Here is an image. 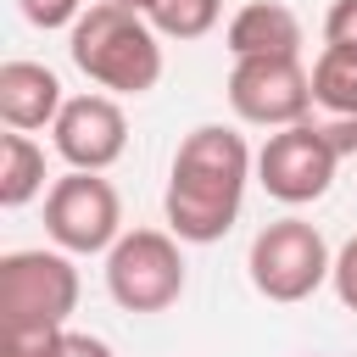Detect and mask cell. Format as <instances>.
<instances>
[{"label": "cell", "mask_w": 357, "mask_h": 357, "mask_svg": "<svg viewBox=\"0 0 357 357\" xmlns=\"http://www.w3.org/2000/svg\"><path fill=\"white\" fill-rule=\"evenodd\" d=\"M67 329H0V357H56Z\"/></svg>", "instance_id": "9a60e30c"}, {"label": "cell", "mask_w": 357, "mask_h": 357, "mask_svg": "<svg viewBox=\"0 0 357 357\" xmlns=\"http://www.w3.org/2000/svg\"><path fill=\"white\" fill-rule=\"evenodd\" d=\"M106 290L123 312H167L184 296V257L178 234L162 229H128L106 251Z\"/></svg>", "instance_id": "5b68a950"}, {"label": "cell", "mask_w": 357, "mask_h": 357, "mask_svg": "<svg viewBox=\"0 0 357 357\" xmlns=\"http://www.w3.org/2000/svg\"><path fill=\"white\" fill-rule=\"evenodd\" d=\"M229 106L240 123L290 128L312 117V73L301 56H245L229 73Z\"/></svg>", "instance_id": "52a82bcc"}, {"label": "cell", "mask_w": 357, "mask_h": 357, "mask_svg": "<svg viewBox=\"0 0 357 357\" xmlns=\"http://www.w3.org/2000/svg\"><path fill=\"white\" fill-rule=\"evenodd\" d=\"M335 167H340V151L318 134V123H290V128H273L268 145L257 151V184L284 201V206H307L318 201L329 184H335Z\"/></svg>", "instance_id": "ba28073f"}, {"label": "cell", "mask_w": 357, "mask_h": 357, "mask_svg": "<svg viewBox=\"0 0 357 357\" xmlns=\"http://www.w3.org/2000/svg\"><path fill=\"white\" fill-rule=\"evenodd\" d=\"M50 139H56V156L67 167H84V173H106L123 151H128V117L112 95H73L56 123H50Z\"/></svg>", "instance_id": "9c48e42d"}, {"label": "cell", "mask_w": 357, "mask_h": 357, "mask_svg": "<svg viewBox=\"0 0 357 357\" xmlns=\"http://www.w3.org/2000/svg\"><path fill=\"white\" fill-rule=\"evenodd\" d=\"M78 307L73 251H6L0 257V329H67Z\"/></svg>", "instance_id": "3957f363"}, {"label": "cell", "mask_w": 357, "mask_h": 357, "mask_svg": "<svg viewBox=\"0 0 357 357\" xmlns=\"http://www.w3.org/2000/svg\"><path fill=\"white\" fill-rule=\"evenodd\" d=\"M22 6V17L33 22V28H73L78 17H84V0H17Z\"/></svg>", "instance_id": "2e32d148"}, {"label": "cell", "mask_w": 357, "mask_h": 357, "mask_svg": "<svg viewBox=\"0 0 357 357\" xmlns=\"http://www.w3.org/2000/svg\"><path fill=\"white\" fill-rule=\"evenodd\" d=\"M45 234L73 251V257H95V251H112L117 234H123V201L117 190L100 178V173H61L50 190H45Z\"/></svg>", "instance_id": "8992f818"}, {"label": "cell", "mask_w": 357, "mask_h": 357, "mask_svg": "<svg viewBox=\"0 0 357 357\" xmlns=\"http://www.w3.org/2000/svg\"><path fill=\"white\" fill-rule=\"evenodd\" d=\"M223 39H229L234 61H245V56H301V17L279 0H251L229 17Z\"/></svg>", "instance_id": "8fae6325"}, {"label": "cell", "mask_w": 357, "mask_h": 357, "mask_svg": "<svg viewBox=\"0 0 357 357\" xmlns=\"http://www.w3.org/2000/svg\"><path fill=\"white\" fill-rule=\"evenodd\" d=\"M117 6H128V11H145V17H151V6H156V0H117Z\"/></svg>", "instance_id": "44dd1931"}, {"label": "cell", "mask_w": 357, "mask_h": 357, "mask_svg": "<svg viewBox=\"0 0 357 357\" xmlns=\"http://www.w3.org/2000/svg\"><path fill=\"white\" fill-rule=\"evenodd\" d=\"M56 357H117L100 335H84V329H67L61 335V346H56Z\"/></svg>", "instance_id": "ffe728a7"}, {"label": "cell", "mask_w": 357, "mask_h": 357, "mask_svg": "<svg viewBox=\"0 0 357 357\" xmlns=\"http://www.w3.org/2000/svg\"><path fill=\"white\" fill-rule=\"evenodd\" d=\"M324 39H329V45H357V0H335V6H329Z\"/></svg>", "instance_id": "ac0fdd59"}, {"label": "cell", "mask_w": 357, "mask_h": 357, "mask_svg": "<svg viewBox=\"0 0 357 357\" xmlns=\"http://www.w3.org/2000/svg\"><path fill=\"white\" fill-rule=\"evenodd\" d=\"M329 284H335V296H340V307H351L357 312V234L335 251V268H329Z\"/></svg>", "instance_id": "e0dca14e"}, {"label": "cell", "mask_w": 357, "mask_h": 357, "mask_svg": "<svg viewBox=\"0 0 357 357\" xmlns=\"http://www.w3.org/2000/svg\"><path fill=\"white\" fill-rule=\"evenodd\" d=\"M312 123H318V134H324L340 156H351V151H357V117H329V112H312Z\"/></svg>", "instance_id": "d6986e66"}, {"label": "cell", "mask_w": 357, "mask_h": 357, "mask_svg": "<svg viewBox=\"0 0 357 357\" xmlns=\"http://www.w3.org/2000/svg\"><path fill=\"white\" fill-rule=\"evenodd\" d=\"M39 190H45V151H39L22 128L0 134V206L17 212V206H28Z\"/></svg>", "instance_id": "7c38bea8"}, {"label": "cell", "mask_w": 357, "mask_h": 357, "mask_svg": "<svg viewBox=\"0 0 357 357\" xmlns=\"http://www.w3.org/2000/svg\"><path fill=\"white\" fill-rule=\"evenodd\" d=\"M245 268H251L257 296H268L279 307H296L329 279L335 257H329L324 234L307 218H273V223L257 229V240L245 251Z\"/></svg>", "instance_id": "277c9868"}, {"label": "cell", "mask_w": 357, "mask_h": 357, "mask_svg": "<svg viewBox=\"0 0 357 357\" xmlns=\"http://www.w3.org/2000/svg\"><path fill=\"white\" fill-rule=\"evenodd\" d=\"M61 106H67L61 78L45 61H6L0 67V117H6V128H22V134L50 128Z\"/></svg>", "instance_id": "30bf717a"}, {"label": "cell", "mask_w": 357, "mask_h": 357, "mask_svg": "<svg viewBox=\"0 0 357 357\" xmlns=\"http://www.w3.org/2000/svg\"><path fill=\"white\" fill-rule=\"evenodd\" d=\"M223 17V0H156L151 6V28L162 39H201L212 33Z\"/></svg>", "instance_id": "5bb4252c"}, {"label": "cell", "mask_w": 357, "mask_h": 357, "mask_svg": "<svg viewBox=\"0 0 357 357\" xmlns=\"http://www.w3.org/2000/svg\"><path fill=\"white\" fill-rule=\"evenodd\" d=\"M312 112L357 117V45H324L312 61Z\"/></svg>", "instance_id": "4fadbf2b"}, {"label": "cell", "mask_w": 357, "mask_h": 357, "mask_svg": "<svg viewBox=\"0 0 357 357\" xmlns=\"http://www.w3.org/2000/svg\"><path fill=\"white\" fill-rule=\"evenodd\" d=\"M67 50H73V67L112 95H145L162 78V33L151 28L145 11H128L117 0L89 6L73 22Z\"/></svg>", "instance_id": "7a4b0ae2"}, {"label": "cell", "mask_w": 357, "mask_h": 357, "mask_svg": "<svg viewBox=\"0 0 357 357\" xmlns=\"http://www.w3.org/2000/svg\"><path fill=\"white\" fill-rule=\"evenodd\" d=\"M251 173H257V156L234 128H223V123L190 128L173 151V173H167V195H162L167 229L190 245L223 240L240 218Z\"/></svg>", "instance_id": "6da1fadb"}]
</instances>
